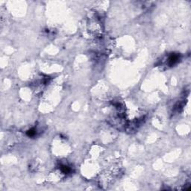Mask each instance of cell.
<instances>
[{
    "mask_svg": "<svg viewBox=\"0 0 191 191\" xmlns=\"http://www.w3.org/2000/svg\"><path fill=\"white\" fill-rule=\"evenodd\" d=\"M179 60V56L178 55H172L168 58V64L170 66L174 65Z\"/></svg>",
    "mask_w": 191,
    "mask_h": 191,
    "instance_id": "cell-1",
    "label": "cell"
},
{
    "mask_svg": "<svg viewBox=\"0 0 191 191\" xmlns=\"http://www.w3.org/2000/svg\"><path fill=\"white\" fill-rule=\"evenodd\" d=\"M27 134L30 137H33L36 134V130L34 128H32L31 130H29V131L27 132Z\"/></svg>",
    "mask_w": 191,
    "mask_h": 191,
    "instance_id": "cell-2",
    "label": "cell"
}]
</instances>
